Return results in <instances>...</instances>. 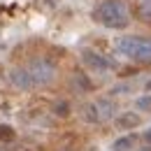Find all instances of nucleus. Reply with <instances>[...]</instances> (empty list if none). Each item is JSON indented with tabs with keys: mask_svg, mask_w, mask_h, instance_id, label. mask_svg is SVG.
<instances>
[{
	"mask_svg": "<svg viewBox=\"0 0 151 151\" xmlns=\"http://www.w3.org/2000/svg\"><path fill=\"white\" fill-rule=\"evenodd\" d=\"M79 58H81V65H84L88 72H95V75H105L107 70L114 68V63L109 58L98 54V51H93V49H81Z\"/></svg>",
	"mask_w": 151,
	"mask_h": 151,
	"instance_id": "7ed1b4c3",
	"label": "nucleus"
},
{
	"mask_svg": "<svg viewBox=\"0 0 151 151\" xmlns=\"http://www.w3.org/2000/svg\"><path fill=\"white\" fill-rule=\"evenodd\" d=\"M139 40L142 37H137V35H126V37H119L116 40V51L121 54V56H132V51H135V47L139 44Z\"/></svg>",
	"mask_w": 151,
	"mask_h": 151,
	"instance_id": "39448f33",
	"label": "nucleus"
},
{
	"mask_svg": "<svg viewBox=\"0 0 151 151\" xmlns=\"http://www.w3.org/2000/svg\"><path fill=\"white\" fill-rule=\"evenodd\" d=\"M95 107H98V114H100V121H109L114 116V112H116V105L112 100H107V98H100L95 102Z\"/></svg>",
	"mask_w": 151,
	"mask_h": 151,
	"instance_id": "6e6552de",
	"label": "nucleus"
},
{
	"mask_svg": "<svg viewBox=\"0 0 151 151\" xmlns=\"http://www.w3.org/2000/svg\"><path fill=\"white\" fill-rule=\"evenodd\" d=\"M44 2H47V5H56L58 0H44Z\"/></svg>",
	"mask_w": 151,
	"mask_h": 151,
	"instance_id": "6ab92c4d",
	"label": "nucleus"
},
{
	"mask_svg": "<svg viewBox=\"0 0 151 151\" xmlns=\"http://www.w3.org/2000/svg\"><path fill=\"white\" fill-rule=\"evenodd\" d=\"M72 88H75L77 93H88V91L93 88V84H91V79L86 75L75 72V75H72Z\"/></svg>",
	"mask_w": 151,
	"mask_h": 151,
	"instance_id": "1a4fd4ad",
	"label": "nucleus"
},
{
	"mask_svg": "<svg viewBox=\"0 0 151 151\" xmlns=\"http://www.w3.org/2000/svg\"><path fill=\"white\" fill-rule=\"evenodd\" d=\"M139 123H142V119H139L137 112H123L121 116H116V128L119 130H132Z\"/></svg>",
	"mask_w": 151,
	"mask_h": 151,
	"instance_id": "423d86ee",
	"label": "nucleus"
},
{
	"mask_svg": "<svg viewBox=\"0 0 151 151\" xmlns=\"http://www.w3.org/2000/svg\"><path fill=\"white\" fill-rule=\"evenodd\" d=\"M144 88H147V91H149V93H151V79H149V81H147V84H144Z\"/></svg>",
	"mask_w": 151,
	"mask_h": 151,
	"instance_id": "a211bd4d",
	"label": "nucleus"
},
{
	"mask_svg": "<svg viewBox=\"0 0 151 151\" xmlns=\"http://www.w3.org/2000/svg\"><path fill=\"white\" fill-rule=\"evenodd\" d=\"M128 91H130V86H128V84H119V86H114V88H112V93H114V95H119V93H128Z\"/></svg>",
	"mask_w": 151,
	"mask_h": 151,
	"instance_id": "dca6fc26",
	"label": "nucleus"
},
{
	"mask_svg": "<svg viewBox=\"0 0 151 151\" xmlns=\"http://www.w3.org/2000/svg\"><path fill=\"white\" fill-rule=\"evenodd\" d=\"M142 137H144V142H147V144H151V128H149V130H144Z\"/></svg>",
	"mask_w": 151,
	"mask_h": 151,
	"instance_id": "f3484780",
	"label": "nucleus"
},
{
	"mask_svg": "<svg viewBox=\"0 0 151 151\" xmlns=\"http://www.w3.org/2000/svg\"><path fill=\"white\" fill-rule=\"evenodd\" d=\"M135 135H126V137H119L116 142L112 144V151H130L135 147Z\"/></svg>",
	"mask_w": 151,
	"mask_h": 151,
	"instance_id": "9b49d317",
	"label": "nucleus"
},
{
	"mask_svg": "<svg viewBox=\"0 0 151 151\" xmlns=\"http://www.w3.org/2000/svg\"><path fill=\"white\" fill-rule=\"evenodd\" d=\"M9 81H12L19 91H30V88L35 86V81H33V77L28 72V68H12V70H9Z\"/></svg>",
	"mask_w": 151,
	"mask_h": 151,
	"instance_id": "20e7f679",
	"label": "nucleus"
},
{
	"mask_svg": "<svg viewBox=\"0 0 151 151\" xmlns=\"http://www.w3.org/2000/svg\"><path fill=\"white\" fill-rule=\"evenodd\" d=\"M135 107H137V112H151V93L139 95L135 100Z\"/></svg>",
	"mask_w": 151,
	"mask_h": 151,
	"instance_id": "4468645a",
	"label": "nucleus"
},
{
	"mask_svg": "<svg viewBox=\"0 0 151 151\" xmlns=\"http://www.w3.org/2000/svg\"><path fill=\"white\" fill-rule=\"evenodd\" d=\"M28 72L33 77L35 86H47V84H51V81L56 79V68H54V63L47 60V58H35V60L28 65Z\"/></svg>",
	"mask_w": 151,
	"mask_h": 151,
	"instance_id": "f03ea898",
	"label": "nucleus"
},
{
	"mask_svg": "<svg viewBox=\"0 0 151 151\" xmlns=\"http://www.w3.org/2000/svg\"><path fill=\"white\" fill-rule=\"evenodd\" d=\"M51 112L56 114V116H60V119L70 116V102L68 100H58V102H54V109Z\"/></svg>",
	"mask_w": 151,
	"mask_h": 151,
	"instance_id": "ddd939ff",
	"label": "nucleus"
},
{
	"mask_svg": "<svg viewBox=\"0 0 151 151\" xmlns=\"http://www.w3.org/2000/svg\"><path fill=\"white\" fill-rule=\"evenodd\" d=\"M17 139V130L12 128V126H7V123H0V142H14Z\"/></svg>",
	"mask_w": 151,
	"mask_h": 151,
	"instance_id": "f8f14e48",
	"label": "nucleus"
},
{
	"mask_svg": "<svg viewBox=\"0 0 151 151\" xmlns=\"http://www.w3.org/2000/svg\"><path fill=\"white\" fill-rule=\"evenodd\" d=\"M93 17L98 23H102L107 28H114V30H123L130 23V12L121 0H102L95 7Z\"/></svg>",
	"mask_w": 151,
	"mask_h": 151,
	"instance_id": "f257e3e1",
	"label": "nucleus"
},
{
	"mask_svg": "<svg viewBox=\"0 0 151 151\" xmlns=\"http://www.w3.org/2000/svg\"><path fill=\"white\" fill-rule=\"evenodd\" d=\"M81 119H84L86 123H100V114H98L95 102H86V105H81Z\"/></svg>",
	"mask_w": 151,
	"mask_h": 151,
	"instance_id": "9d476101",
	"label": "nucleus"
},
{
	"mask_svg": "<svg viewBox=\"0 0 151 151\" xmlns=\"http://www.w3.org/2000/svg\"><path fill=\"white\" fill-rule=\"evenodd\" d=\"M132 60H137V63H151V42L147 40H139V44L135 47V51H132Z\"/></svg>",
	"mask_w": 151,
	"mask_h": 151,
	"instance_id": "0eeeda50",
	"label": "nucleus"
},
{
	"mask_svg": "<svg viewBox=\"0 0 151 151\" xmlns=\"http://www.w3.org/2000/svg\"><path fill=\"white\" fill-rule=\"evenodd\" d=\"M17 151H21V149H17Z\"/></svg>",
	"mask_w": 151,
	"mask_h": 151,
	"instance_id": "aec40b11",
	"label": "nucleus"
},
{
	"mask_svg": "<svg viewBox=\"0 0 151 151\" xmlns=\"http://www.w3.org/2000/svg\"><path fill=\"white\" fill-rule=\"evenodd\" d=\"M139 17L144 21H151V0H142V5H139Z\"/></svg>",
	"mask_w": 151,
	"mask_h": 151,
	"instance_id": "2eb2a0df",
	"label": "nucleus"
}]
</instances>
